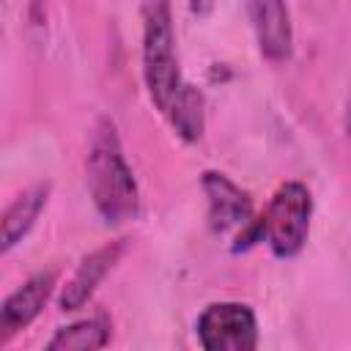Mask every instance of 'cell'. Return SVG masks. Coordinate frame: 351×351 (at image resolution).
I'll list each match as a JSON object with an SVG mask.
<instances>
[{
	"label": "cell",
	"mask_w": 351,
	"mask_h": 351,
	"mask_svg": "<svg viewBox=\"0 0 351 351\" xmlns=\"http://www.w3.org/2000/svg\"><path fill=\"white\" fill-rule=\"evenodd\" d=\"M110 340V324L104 318H85L55 332L47 351H96Z\"/></svg>",
	"instance_id": "8fae6325"
},
{
	"label": "cell",
	"mask_w": 351,
	"mask_h": 351,
	"mask_svg": "<svg viewBox=\"0 0 351 351\" xmlns=\"http://www.w3.org/2000/svg\"><path fill=\"white\" fill-rule=\"evenodd\" d=\"M200 186L206 192L208 200V225L217 233H228V230H244L252 222V200L250 195L233 184L225 173L217 170H206L200 178Z\"/></svg>",
	"instance_id": "5b68a950"
},
{
	"label": "cell",
	"mask_w": 351,
	"mask_h": 351,
	"mask_svg": "<svg viewBox=\"0 0 351 351\" xmlns=\"http://www.w3.org/2000/svg\"><path fill=\"white\" fill-rule=\"evenodd\" d=\"M165 118L170 121V126L176 129V134L184 143H197L206 126V101L203 93L195 85H184L181 93L176 96V101L170 104V110L165 112Z\"/></svg>",
	"instance_id": "30bf717a"
},
{
	"label": "cell",
	"mask_w": 351,
	"mask_h": 351,
	"mask_svg": "<svg viewBox=\"0 0 351 351\" xmlns=\"http://www.w3.org/2000/svg\"><path fill=\"white\" fill-rule=\"evenodd\" d=\"M189 5H192V11H195V14H208V11H211V5H214V0H192Z\"/></svg>",
	"instance_id": "7c38bea8"
},
{
	"label": "cell",
	"mask_w": 351,
	"mask_h": 351,
	"mask_svg": "<svg viewBox=\"0 0 351 351\" xmlns=\"http://www.w3.org/2000/svg\"><path fill=\"white\" fill-rule=\"evenodd\" d=\"M47 197H49V184H36L11 200V206L3 211V230H0L3 252H11L27 236V230L36 225L41 208L47 206Z\"/></svg>",
	"instance_id": "9c48e42d"
},
{
	"label": "cell",
	"mask_w": 351,
	"mask_h": 351,
	"mask_svg": "<svg viewBox=\"0 0 351 351\" xmlns=\"http://www.w3.org/2000/svg\"><path fill=\"white\" fill-rule=\"evenodd\" d=\"M123 241H110L99 250H93L90 255H85L77 266V271L71 274V280L63 285V293H60V307L63 310H80L88 304V299L96 293L99 282L107 277V271L118 263V258L123 255Z\"/></svg>",
	"instance_id": "ba28073f"
},
{
	"label": "cell",
	"mask_w": 351,
	"mask_h": 351,
	"mask_svg": "<svg viewBox=\"0 0 351 351\" xmlns=\"http://www.w3.org/2000/svg\"><path fill=\"white\" fill-rule=\"evenodd\" d=\"M143 77L151 101L165 115L181 88L186 85L178 71L176 55V33L167 0H148L145 5V27H143Z\"/></svg>",
	"instance_id": "7a4b0ae2"
},
{
	"label": "cell",
	"mask_w": 351,
	"mask_h": 351,
	"mask_svg": "<svg viewBox=\"0 0 351 351\" xmlns=\"http://www.w3.org/2000/svg\"><path fill=\"white\" fill-rule=\"evenodd\" d=\"M55 282H58V271L55 269L38 271L3 302V310H0V346H5L14 335H19L25 326H30L36 321V315L44 310L47 299L52 296Z\"/></svg>",
	"instance_id": "52a82bcc"
},
{
	"label": "cell",
	"mask_w": 351,
	"mask_h": 351,
	"mask_svg": "<svg viewBox=\"0 0 351 351\" xmlns=\"http://www.w3.org/2000/svg\"><path fill=\"white\" fill-rule=\"evenodd\" d=\"M85 184L96 211L110 225H123L140 211V192L126 165L115 123L110 118H99L90 134L88 159H85Z\"/></svg>",
	"instance_id": "6da1fadb"
},
{
	"label": "cell",
	"mask_w": 351,
	"mask_h": 351,
	"mask_svg": "<svg viewBox=\"0 0 351 351\" xmlns=\"http://www.w3.org/2000/svg\"><path fill=\"white\" fill-rule=\"evenodd\" d=\"M313 217L310 189L299 181H285L269 200L261 217V236L277 258H293L302 252Z\"/></svg>",
	"instance_id": "3957f363"
},
{
	"label": "cell",
	"mask_w": 351,
	"mask_h": 351,
	"mask_svg": "<svg viewBox=\"0 0 351 351\" xmlns=\"http://www.w3.org/2000/svg\"><path fill=\"white\" fill-rule=\"evenodd\" d=\"M197 340L206 351H252L258 346L255 313L241 302H214L195 324Z\"/></svg>",
	"instance_id": "277c9868"
},
{
	"label": "cell",
	"mask_w": 351,
	"mask_h": 351,
	"mask_svg": "<svg viewBox=\"0 0 351 351\" xmlns=\"http://www.w3.org/2000/svg\"><path fill=\"white\" fill-rule=\"evenodd\" d=\"M241 3L255 30L261 55L271 63L285 60L293 47V27L285 0H241Z\"/></svg>",
	"instance_id": "8992f818"
}]
</instances>
